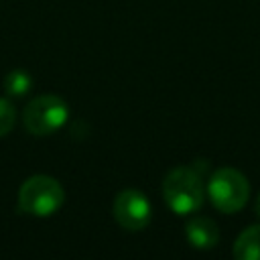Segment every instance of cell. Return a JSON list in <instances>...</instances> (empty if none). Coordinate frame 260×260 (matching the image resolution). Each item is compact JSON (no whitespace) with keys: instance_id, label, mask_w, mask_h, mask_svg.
<instances>
[{"instance_id":"6","label":"cell","mask_w":260,"mask_h":260,"mask_svg":"<svg viewBox=\"0 0 260 260\" xmlns=\"http://www.w3.org/2000/svg\"><path fill=\"white\" fill-rule=\"evenodd\" d=\"M187 240L197 250H209L219 242L217 223L209 217H193L185 228Z\"/></svg>"},{"instance_id":"10","label":"cell","mask_w":260,"mask_h":260,"mask_svg":"<svg viewBox=\"0 0 260 260\" xmlns=\"http://www.w3.org/2000/svg\"><path fill=\"white\" fill-rule=\"evenodd\" d=\"M254 209H256V215L260 217V195L256 197V203H254Z\"/></svg>"},{"instance_id":"2","label":"cell","mask_w":260,"mask_h":260,"mask_svg":"<svg viewBox=\"0 0 260 260\" xmlns=\"http://www.w3.org/2000/svg\"><path fill=\"white\" fill-rule=\"evenodd\" d=\"M65 201L63 187L47 175L28 177L18 191V209L28 215L45 217L55 213Z\"/></svg>"},{"instance_id":"3","label":"cell","mask_w":260,"mask_h":260,"mask_svg":"<svg viewBox=\"0 0 260 260\" xmlns=\"http://www.w3.org/2000/svg\"><path fill=\"white\" fill-rule=\"evenodd\" d=\"M207 195L219 211L236 213L248 203L250 183L236 169H219L207 183Z\"/></svg>"},{"instance_id":"4","label":"cell","mask_w":260,"mask_h":260,"mask_svg":"<svg viewBox=\"0 0 260 260\" xmlns=\"http://www.w3.org/2000/svg\"><path fill=\"white\" fill-rule=\"evenodd\" d=\"M69 108L57 95H39L24 110V126L28 132L45 136L59 130L67 120Z\"/></svg>"},{"instance_id":"1","label":"cell","mask_w":260,"mask_h":260,"mask_svg":"<svg viewBox=\"0 0 260 260\" xmlns=\"http://www.w3.org/2000/svg\"><path fill=\"white\" fill-rule=\"evenodd\" d=\"M162 195L167 205L179 215L197 211L203 203L201 175L189 167L173 169L162 181Z\"/></svg>"},{"instance_id":"5","label":"cell","mask_w":260,"mask_h":260,"mask_svg":"<svg viewBox=\"0 0 260 260\" xmlns=\"http://www.w3.org/2000/svg\"><path fill=\"white\" fill-rule=\"evenodd\" d=\"M112 211L116 221L126 230H142L150 221V203L136 189H126L118 193Z\"/></svg>"},{"instance_id":"7","label":"cell","mask_w":260,"mask_h":260,"mask_svg":"<svg viewBox=\"0 0 260 260\" xmlns=\"http://www.w3.org/2000/svg\"><path fill=\"white\" fill-rule=\"evenodd\" d=\"M234 256L238 260H260V225H250L238 236Z\"/></svg>"},{"instance_id":"8","label":"cell","mask_w":260,"mask_h":260,"mask_svg":"<svg viewBox=\"0 0 260 260\" xmlns=\"http://www.w3.org/2000/svg\"><path fill=\"white\" fill-rule=\"evenodd\" d=\"M4 87L10 95H22L28 91L30 87V77L24 73V71H10L6 75V81H4Z\"/></svg>"},{"instance_id":"9","label":"cell","mask_w":260,"mask_h":260,"mask_svg":"<svg viewBox=\"0 0 260 260\" xmlns=\"http://www.w3.org/2000/svg\"><path fill=\"white\" fill-rule=\"evenodd\" d=\"M16 122V110L8 100H0V136L8 134Z\"/></svg>"}]
</instances>
